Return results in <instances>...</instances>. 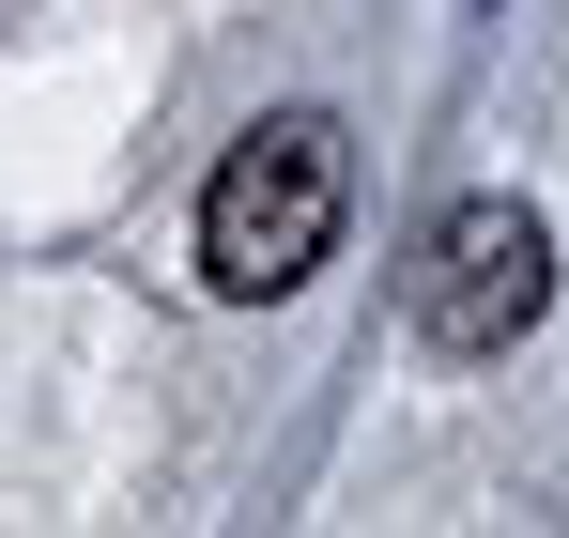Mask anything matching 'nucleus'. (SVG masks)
Segmentation results:
<instances>
[{
	"instance_id": "f03ea898",
	"label": "nucleus",
	"mask_w": 569,
	"mask_h": 538,
	"mask_svg": "<svg viewBox=\"0 0 569 538\" xmlns=\"http://www.w3.org/2000/svg\"><path fill=\"white\" fill-rule=\"evenodd\" d=\"M539 308H555V231H539V200H508V185H477L431 216V247H416V339L431 355H523L539 339Z\"/></svg>"
},
{
	"instance_id": "f257e3e1",
	"label": "nucleus",
	"mask_w": 569,
	"mask_h": 538,
	"mask_svg": "<svg viewBox=\"0 0 569 538\" xmlns=\"http://www.w3.org/2000/svg\"><path fill=\"white\" fill-rule=\"evenodd\" d=\"M339 216H355V139L323 123V108H262L216 185H200V292L216 308H262V292H308L323 247H339Z\"/></svg>"
}]
</instances>
